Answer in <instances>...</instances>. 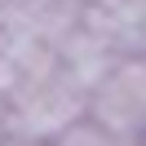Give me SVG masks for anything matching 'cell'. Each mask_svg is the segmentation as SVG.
Segmentation results:
<instances>
[{
  "instance_id": "7a4b0ae2",
  "label": "cell",
  "mask_w": 146,
  "mask_h": 146,
  "mask_svg": "<svg viewBox=\"0 0 146 146\" xmlns=\"http://www.w3.org/2000/svg\"><path fill=\"white\" fill-rule=\"evenodd\" d=\"M49 146H119V142H115V137H106V133H102V128L93 124L89 115H84V119H75L66 133H58Z\"/></svg>"
},
{
  "instance_id": "6da1fadb",
  "label": "cell",
  "mask_w": 146,
  "mask_h": 146,
  "mask_svg": "<svg viewBox=\"0 0 146 146\" xmlns=\"http://www.w3.org/2000/svg\"><path fill=\"white\" fill-rule=\"evenodd\" d=\"M84 106H89V93H84L66 71H58L53 80L40 84L31 98L5 106V133L49 146L58 133H66L75 119H84Z\"/></svg>"
},
{
  "instance_id": "3957f363",
  "label": "cell",
  "mask_w": 146,
  "mask_h": 146,
  "mask_svg": "<svg viewBox=\"0 0 146 146\" xmlns=\"http://www.w3.org/2000/svg\"><path fill=\"white\" fill-rule=\"evenodd\" d=\"M0 146H40V142H27V137H9V133H5V137H0Z\"/></svg>"
}]
</instances>
